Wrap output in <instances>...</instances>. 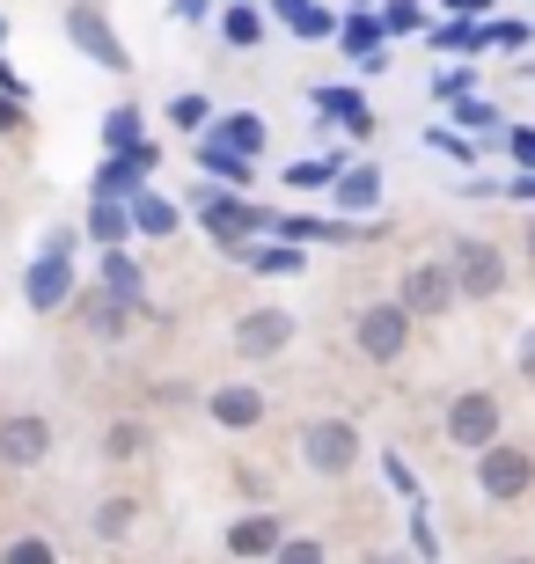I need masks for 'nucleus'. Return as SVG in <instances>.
<instances>
[{
	"mask_svg": "<svg viewBox=\"0 0 535 564\" xmlns=\"http://www.w3.org/2000/svg\"><path fill=\"white\" fill-rule=\"evenodd\" d=\"M448 440L454 447H499V397L470 389V397L448 403Z\"/></svg>",
	"mask_w": 535,
	"mask_h": 564,
	"instance_id": "nucleus-5",
	"label": "nucleus"
},
{
	"mask_svg": "<svg viewBox=\"0 0 535 564\" xmlns=\"http://www.w3.org/2000/svg\"><path fill=\"white\" fill-rule=\"evenodd\" d=\"M448 264H454V286L470 293V301H492V293H506V257H499L492 242H477V235H470V242H454Z\"/></svg>",
	"mask_w": 535,
	"mask_h": 564,
	"instance_id": "nucleus-4",
	"label": "nucleus"
},
{
	"mask_svg": "<svg viewBox=\"0 0 535 564\" xmlns=\"http://www.w3.org/2000/svg\"><path fill=\"white\" fill-rule=\"evenodd\" d=\"M271 564H323V543H315V535H287V550Z\"/></svg>",
	"mask_w": 535,
	"mask_h": 564,
	"instance_id": "nucleus-23",
	"label": "nucleus"
},
{
	"mask_svg": "<svg viewBox=\"0 0 535 564\" xmlns=\"http://www.w3.org/2000/svg\"><path fill=\"white\" fill-rule=\"evenodd\" d=\"M374 169H360V176H345V184H338V198H345V206H374Z\"/></svg>",
	"mask_w": 535,
	"mask_h": 564,
	"instance_id": "nucleus-24",
	"label": "nucleus"
},
{
	"mask_svg": "<svg viewBox=\"0 0 535 564\" xmlns=\"http://www.w3.org/2000/svg\"><path fill=\"white\" fill-rule=\"evenodd\" d=\"M104 140L132 154V147H140V118H132V110H118V118H110V126H104Z\"/></svg>",
	"mask_w": 535,
	"mask_h": 564,
	"instance_id": "nucleus-25",
	"label": "nucleus"
},
{
	"mask_svg": "<svg viewBox=\"0 0 535 564\" xmlns=\"http://www.w3.org/2000/svg\"><path fill=\"white\" fill-rule=\"evenodd\" d=\"M506 564H535V557H506Z\"/></svg>",
	"mask_w": 535,
	"mask_h": 564,
	"instance_id": "nucleus-32",
	"label": "nucleus"
},
{
	"mask_svg": "<svg viewBox=\"0 0 535 564\" xmlns=\"http://www.w3.org/2000/svg\"><path fill=\"white\" fill-rule=\"evenodd\" d=\"M66 30H74V44H82V52H88V59H96V66H110V74H125V66H132V52H125V44H118V30H110V22L96 15L88 0H82V8H74V15H66Z\"/></svg>",
	"mask_w": 535,
	"mask_h": 564,
	"instance_id": "nucleus-9",
	"label": "nucleus"
},
{
	"mask_svg": "<svg viewBox=\"0 0 535 564\" xmlns=\"http://www.w3.org/2000/svg\"><path fill=\"white\" fill-rule=\"evenodd\" d=\"M528 257H535V242H528Z\"/></svg>",
	"mask_w": 535,
	"mask_h": 564,
	"instance_id": "nucleus-35",
	"label": "nucleus"
},
{
	"mask_svg": "<svg viewBox=\"0 0 535 564\" xmlns=\"http://www.w3.org/2000/svg\"><path fill=\"white\" fill-rule=\"evenodd\" d=\"M477 491L499 506H514L535 491V455L528 447H484V462H477Z\"/></svg>",
	"mask_w": 535,
	"mask_h": 564,
	"instance_id": "nucleus-2",
	"label": "nucleus"
},
{
	"mask_svg": "<svg viewBox=\"0 0 535 564\" xmlns=\"http://www.w3.org/2000/svg\"><path fill=\"white\" fill-rule=\"evenodd\" d=\"M104 286L125 293V301L140 293V272H132V257H125V250H104Z\"/></svg>",
	"mask_w": 535,
	"mask_h": 564,
	"instance_id": "nucleus-18",
	"label": "nucleus"
},
{
	"mask_svg": "<svg viewBox=\"0 0 535 564\" xmlns=\"http://www.w3.org/2000/svg\"><path fill=\"white\" fill-rule=\"evenodd\" d=\"M132 228L140 235H169L176 228V206H169V198H140V206H132Z\"/></svg>",
	"mask_w": 535,
	"mask_h": 564,
	"instance_id": "nucleus-17",
	"label": "nucleus"
},
{
	"mask_svg": "<svg viewBox=\"0 0 535 564\" xmlns=\"http://www.w3.org/2000/svg\"><path fill=\"white\" fill-rule=\"evenodd\" d=\"M22 126V110H15V96H0V132H15Z\"/></svg>",
	"mask_w": 535,
	"mask_h": 564,
	"instance_id": "nucleus-29",
	"label": "nucleus"
},
{
	"mask_svg": "<svg viewBox=\"0 0 535 564\" xmlns=\"http://www.w3.org/2000/svg\"><path fill=\"white\" fill-rule=\"evenodd\" d=\"M213 419L221 425H257L265 419V397H257V389H213Z\"/></svg>",
	"mask_w": 535,
	"mask_h": 564,
	"instance_id": "nucleus-14",
	"label": "nucleus"
},
{
	"mask_svg": "<svg viewBox=\"0 0 535 564\" xmlns=\"http://www.w3.org/2000/svg\"><path fill=\"white\" fill-rule=\"evenodd\" d=\"M293 345V315L287 308H249L243 323H235V352L243 359H279Z\"/></svg>",
	"mask_w": 535,
	"mask_h": 564,
	"instance_id": "nucleus-7",
	"label": "nucleus"
},
{
	"mask_svg": "<svg viewBox=\"0 0 535 564\" xmlns=\"http://www.w3.org/2000/svg\"><path fill=\"white\" fill-rule=\"evenodd\" d=\"M0 564H60V550L44 543V535H22V543L0 550Z\"/></svg>",
	"mask_w": 535,
	"mask_h": 564,
	"instance_id": "nucleus-20",
	"label": "nucleus"
},
{
	"mask_svg": "<svg viewBox=\"0 0 535 564\" xmlns=\"http://www.w3.org/2000/svg\"><path fill=\"white\" fill-rule=\"evenodd\" d=\"M66 293H74V272H66V250H44L38 264H30V308L38 315H52L66 301Z\"/></svg>",
	"mask_w": 535,
	"mask_h": 564,
	"instance_id": "nucleus-11",
	"label": "nucleus"
},
{
	"mask_svg": "<svg viewBox=\"0 0 535 564\" xmlns=\"http://www.w3.org/2000/svg\"><path fill=\"white\" fill-rule=\"evenodd\" d=\"M454 293H462V286H454V264H411L396 301H404L411 315H448V308H454Z\"/></svg>",
	"mask_w": 535,
	"mask_h": 564,
	"instance_id": "nucleus-8",
	"label": "nucleus"
},
{
	"mask_svg": "<svg viewBox=\"0 0 535 564\" xmlns=\"http://www.w3.org/2000/svg\"><path fill=\"white\" fill-rule=\"evenodd\" d=\"M206 169H213V176H227V184H249V154H243V147H227V140L206 147Z\"/></svg>",
	"mask_w": 535,
	"mask_h": 564,
	"instance_id": "nucleus-16",
	"label": "nucleus"
},
{
	"mask_svg": "<svg viewBox=\"0 0 535 564\" xmlns=\"http://www.w3.org/2000/svg\"><path fill=\"white\" fill-rule=\"evenodd\" d=\"M221 140H227V147H243V154H257V147H265V126H257V118H227Z\"/></svg>",
	"mask_w": 535,
	"mask_h": 564,
	"instance_id": "nucleus-22",
	"label": "nucleus"
},
{
	"mask_svg": "<svg viewBox=\"0 0 535 564\" xmlns=\"http://www.w3.org/2000/svg\"><path fill=\"white\" fill-rule=\"evenodd\" d=\"M374 564H396V557H374Z\"/></svg>",
	"mask_w": 535,
	"mask_h": 564,
	"instance_id": "nucleus-33",
	"label": "nucleus"
},
{
	"mask_svg": "<svg viewBox=\"0 0 535 564\" xmlns=\"http://www.w3.org/2000/svg\"><path fill=\"white\" fill-rule=\"evenodd\" d=\"M287 550V521L279 513H249L227 528V557H279Z\"/></svg>",
	"mask_w": 535,
	"mask_h": 564,
	"instance_id": "nucleus-10",
	"label": "nucleus"
},
{
	"mask_svg": "<svg viewBox=\"0 0 535 564\" xmlns=\"http://www.w3.org/2000/svg\"><path fill=\"white\" fill-rule=\"evenodd\" d=\"M206 228L221 235V242H243V235H249V228H265V220H257L243 198H213V206H206Z\"/></svg>",
	"mask_w": 535,
	"mask_h": 564,
	"instance_id": "nucleus-13",
	"label": "nucleus"
},
{
	"mask_svg": "<svg viewBox=\"0 0 535 564\" xmlns=\"http://www.w3.org/2000/svg\"><path fill=\"white\" fill-rule=\"evenodd\" d=\"M140 447H147V433H140V425H110V433H104V455H110V462H132Z\"/></svg>",
	"mask_w": 535,
	"mask_h": 564,
	"instance_id": "nucleus-21",
	"label": "nucleus"
},
{
	"mask_svg": "<svg viewBox=\"0 0 535 564\" xmlns=\"http://www.w3.org/2000/svg\"><path fill=\"white\" fill-rule=\"evenodd\" d=\"M301 462H309L315 477H345L352 462H360V433H352V419H315L309 433H301Z\"/></svg>",
	"mask_w": 535,
	"mask_h": 564,
	"instance_id": "nucleus-3",
	"label": "nucleus"
},
{
	"mask_svg": "<svg viewBox=\"0 0 535 564\" xmlns=\"http://www.w3.org/2000/svg\"><path fill=\"white\" fill-rule=\"evenodd\" d=\"M88 235H96L104 250H118L125 235H140V228H132V213H125L118 198H96V213H88Z\"/></svg>",
	"mask_w": 535,
	"mask_h": 564,
	"instance_id": "nucleus-15",
	"label": "nucleus"
},
{
	"mask_svg": "<svg viewBox=\"0 0 535 564\" xmlns=\"http://www.w3.org/2000/svg\"><path fill=\"white\" fill-rule=\"evenodd\" d=\"M352 337H360V352H367L374 367H396V359L411 352V308H404V301H374Z\"/></svg>",
	"mask_w": 535,
	"mask_h": 564,
	"instance_id": "nucleus-1",
	"label": "nucleus"
},
{
	"mask_svg": "<svg viewBox=\"0 0 535 564\" xmlns=\"http://www.w3.org/2000/svg\"><path fill=\"white\" fill-rule=\"evenodd\" d=\"M521 381H535V330H528V345H521Z\"/></svg>",
	"mask_w": 535,
	"mask_h": 564,
	"instance_id": "nucleus-30",
	"label": "nucleus"
},
{
	"mask_svg": "<svg viewBox=\"0 0 535 564\" xmlns=\"http://www.w3.org/2000/svg\"><path fill=\"white\" fill-rule=\"evenodd\" d=\"M44 455H52V419H38V411L0 419V462H8V469H38Z\"/></svg>",
	"mask_w": 535,
	"mask_h": 564,
	"instance_id": "nucleus-6",
	"label": "nucleus"
},
{
	"mask_svg": "<svg viewBox=\"0 0 535 564\" xmlns=\"http://www.w3.org/2000/svg\"><path fill=\"white\" fill-rule=\"evenodd\" d=\"M514 154H521V162H535V132H514Z\"/></svg>",
	"mask_w": 535,
	"mask_h": 564,
	"instance_id": "nucleus-31",
	"label": "nucleus"
},
{
	"mask_svg": "<svg viewBox=\"0 0 535 564\" xmlns=\"http://www.w3.org/2000/svg\"><path fill=\"white\" fill-rule=\"evenodd\" d=\"M227 37H235V44H257V15H249V8H235V15H227Z\"/></svg>",
	"mask_w": 535,
	"mask_h": 564,
	"instance_id": "nucleus-28",
	"label": "nucleus"
},
{
	"mask_svg": "<svg viewBox=\"0 0 535 564\" xmlns=\"http://www.w3.org/2000/svg\"><path fill=\"white\" fill-rule=\"evenodd\" d=\"M169 118H176L184 132H199V126H206V96H176V104H169Z\"/></svg>",
	"mask_w": 535,
	"mask_h": 564,
	"instance_id": "nucleus-26",
	"label": "nucleus"
},
{
	"mask_svg": "<svg viewBox=\"0 0 535 564\" xmlns=\"http://www.w3.org/2000/svg\"><path fill=\"white\" fill-rule=\"evenodd\" d=\"M0 37H8V22H0Z\"/></svg>",
	"mask_w": 535,
	"mask_h": 564,
	"instance_id": "nucleus-34",
	"label": "nucleus"
},
{
	"mask_svg": "<svg viewBox=\"0 0 535 564\" xmlns=\"http://www.w3.org/2000/svg\"><path fill=\"white\" fill-rule=\"evenodd\" d=\"M82 323H88V337H125V323H132V301L104 286V293H96V301L82 308Z\"/></svg>",
	"mask_w": 535,
	"mask_h": 564,
	"instance_id": "nucleus-12",
	"label": "nucleus"
},
{
	"mask_svg": "<svg viewBox=\"0 0 535 564\" xmlns=\"http://www.w3.org/2000/svg\"><path fill=\"white\" fill-rule=\"evenodd\" d=\"M249 264H257V272H301V257H293V250H257Z\"/></svg>",
	"mask_w": 535,
	"mask_h": 564,
	"instance_id": "nucleus-27",
	"label": "nucleus"
},
{
	"mask_svg": "<svg viewBox=\"0 0 535 564\" xmlns=\"http://www.w3.org/2000/svg\"><path fill=\"white\" fill-rule=\"evenodd\" d=\"M96 535H110V543L132 535V499H104V506H96Z\"/></svg>",
	"mask_w": 535,
	"mask_h": 564,
	"instance_id": "nucleus-19",
	"label": "nucleus"
}]
</instances>
